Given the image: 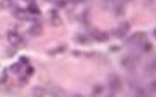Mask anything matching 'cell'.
Wrapping results in <instances>:
<instances>
[{"label": "cell", "instance_id": "1", "mask_svg": "<svg viewBox=\"0 0 156 97\" xmlns=\"http://www.w3.org/2000/svg\"><path fill=\"white\" fill-rule=\"evenodd\" d=\"M146 41V34L144 32H136L132 35L126 41V45L132 48L140 49L142 45Z\"/></svg>", "mask_w": 156, "mask_h": 97}, {"label": "cell", "instance_id": "2", "mask_svg": "<svg viewBox=\"0 0 156 97\" xmlns=\"http://www.w3.org/2000/svg\"><path fill=\"white\" fill-rule=\"evenodd\" d=\"M7 41L10 43V45L16 48V49H19V48H24L26 46V43H25V40L23 39V37L16 32L15 31H9L7 33Z\"/></svg>", "mask_w": 156, "mask_h": 97}, {"label": "cell", "instance_id": "3", "mask_svg": "<svg viewBox=\"0 0 156 97\" xmlns=\"http://www.w3.org/2000/svg\"><path fill=\"white\" fill-rule=\"evenodd\" d=\"M139 63V58L136 55H128L122 57L121 64L122 67L129 71H133L135 69V67L138 65Z\"/></svg>", "mask_w": 156, "mask_h": 97}, {"label": "cell", "instance_id": "4", "mask_svg": "<svg viewBox=\"0 0 156 97\" xmlns=\"http://www.w3.org/2000/svg\"><path fill=\"white\" fill-rule=\"evenodd\" d=\"M108 85L109 87L111 89V91L117 93L120 92L122 88V80L120 78L119 75H117L116 74H112L111 75H109L108 77Z\"/></svg>", "mask_w": 156, "mask_h": 97}, {"label": "cell", "instance_id": "5", "mask_svg": "<svg viewBox=\"0 0 156 97\" xmlns=\"http://www.w3.org/2000/svg\"><path fill=\"white\" fill-rule=\"evenodd\" d=\"M131 30V25L129 22H122L116 28L113 29L112 31V35L116 37V38H123Z\"/></svg>", "mask_w": 156, "mask_h": 97}, {"label": "cell", "instance_id": "6", "mask_svg": "<svg viewBox=\"0 0 156 97\" xmlns=\"http://www.w3.org/2000/svg\"><path fill=\"white\" fill-rule=\"evenodd\" d=\"M90 37H92L95 41L100 42V43L108 42L110 39V35L107 32L101 31L99 29H93L90 33Z\"/></svg>", "mask_w": 156, "mask_h": 97}, {"label": "cell", "instance_id": "7", "mask_svg": "<svg viewBox=\"0 0 156 97\" xmlns=\"http://www.w3.org/2000/svg\"><path fill=\"white\" fill-rule=\"evenodd\" d=\"M13 15L15 18H16L17 20L19 21H36L35 18L33 17H30L27 14V11H25L24 9L22 8H16L13 11Z\"/></svg>", "mask_w": 156, "mask_h": 97}, {"label": "cell", "instance_id": "8", "mask_svg": "<svg viewBox=\"0 0 156 97\" xmlns=\"http://www.w3.org/2000/svg\"><path fill=\"white\" fill-rule=\"evenodd\" d=\"M27 34L30 36L33 37H37L40 36L43 34V26L39 22L33 23L28 28H27Z\"/></svg>", "mask_w": 156, "mask_h": 97}, {"label": "cell", "instance_id": "9", "mask_svg": "<svg viewBox=\"0 0 156 97\" xmlns=\"http://www.w3.org/2000/svg\"><path fill=\"white\" fill-rule=\"evenodd\" d=\"M49 20L53 26H60L62 25V19L57 9H51L49 11Z\"/></svg>", "mask_w": 156, "mask_h": 97}, {"label": "cell", "instance_id": "10", "mask_svg": "<svg viewBox=\"0 0 156 97\" xmlns=\"http://www.w3.org/2000/svg\"><path fill=\"white\" fill-rule=\"evenodd\" d=\"M74 41H76L79 45H84L91 43L90 37L84 34H77L74 37Z\"/></svg>", "mask_w": 156, "mask_h": 97}, {"label": "cell", "instance_id": "11", "mask_svg": "<svg viewBox=\"0 0 156 97\" xmlns=\"http://www.w3.org/2000/svg\"><path fill=\"white\" fill-rule=\"evenodd\" d=\"M27 11L31 15H41V11H40L38 5H37V3L28 4V5L27 7Z\"/></svg>", "mask_w": 156, "mask_h": 97}, {"label": "cell", "instance_id": "12", "mask_svg": "<svg viewBox=\"0 0 156 97\" xmlns=\"http://www.w3.org/2000/svg\"><path fill=\"white\" fill-rule=\"evenodd\" d=\"M47 94V90L42 86H35L32 90V95L34 96H44Z\"/></svg>", "mask_w": 156, "mask_h": 97}, {"label": "cell", "instance_id": "13", "mask_svg": "<svg viewBox=\"0 0 156 97\" xmlns=\"http://www.w3.org/2000/svg\"><path fill=\"white\" fill-rule=\"evenodd\" d=\"M114 12L116 15H122L125 12V7L122 2H119L114 5Z\"/></svg>", "mask_w": 156, "mask_h": 97}, {"label": "cell", "instance_id": "14", "mask_svg": "<svg viewBox=\"0 0 156 97\" xmlns=\"http://www.w3.org/2000/svg\"><path fill=\"white\" fill-rule=\"evenodd\" d=\"M10 71L14 74V75H17L21 72L22 70V65L18 62V63H14L10 65L9 67Z\"/></svg>", "mask_w": 156, "mask_h": 97}, {"label": "cell", "instance_id": "15", "mask_svg": "<svg viewBox=\"0 0 156 97\" xmlns=\"http://www.w3.org/2000/svg\"><path fill=\"white\" fill-rule=\"evenodd\" d=\"M14 6V0H1L0 7L2 9H10Z\"/></svg>", "mask_w": 156, "mask_h": 97}, {"label": "cell", "instance_id": "16", "mask_svg": "<svg viewBox=\"0 0 156 97\" xmlns=\"http://www.w3.org/2000/svg\"><path fill=\"white\" fill-rule=\"evenodd\" d=\"M66 50H67V46H66V45H59V46H58L57 48L48 51V55H57V54L64 53Z\"/></svg>", "mask_w": 156, "mask_h": 97}, {"label": "cell", "instance_id": "17", "mask_svg": "<svg viewBox=\"0 0 156 97\" xmlns=\"http://www.w3.org/2000/svg\"><path fill=\"white\" fill-rule=\"evenodd\" d=\"M8 79V73L6 69H4L1 73H0V85H4L6 83Z\"/></svg>", "mask_w": 156, "mask_h": 97}, {"label": "cell", "instance_id": "18", "mask_svg": "<svg viewBox=\"0 0 156 97\" xmlns=\"http://www.w3.org/2000/svg\"><path fill=\"white\" fill-rule=\"evenodd\" d=\"M34 73H35V68L32 65H27L26 68H25V75L27 76H31V75H34Z\"/></svg>", "mask_w": 156, "mask_h": 97}, {"label": "cell", "instance_id": "19", "mask_svg": "<svg viewBox=\"0 0 156 97\" xmlns=\"http://www.w3.org/2000/svg\"><path fill=\"white\" fill-rule=\"evenodd\" d=\"M102 90H103V88H102L101 85H95L93 87V95H101V92H102Z\"/></svg>", "mask_w": 156, "mask_h": 97}, {"label": "cell", "instance_id": "20", "mask_svg": "<svg viewBox=\"0 0 156 97\" xmlns=\"http://www.w3.org/2000/svg\"><path fill=\"white\" fill-rule=\"evenodd\" d=\"M55 5H56L58 7L64 8V7L67 5V1H66V0H56V1H55Z\"/></svg>", "mask_w": 156, "mask_h": 97}, {"label": "cell", "instance_id": "21", "mask_svg": "<svg viewBox=\"0 0 156 97\" xmlns=\"http://www.w3.org/2000/svg\"><path fill=\"white\" fill-rule=\"evenodd\" d=\"M19 63H20L22 65H27L29 64V59H28L27 56L22 55V56L19 57Z\"/></svg>", "mask_w": 156, "mask_h": 97}, {"label": "cell", "instance_id": "22", "mask_svg": "<svg viewBox=\"0 0 156 97\" xmlns=\"http://www.w3.org/2000/svg\"><path fill=\"white\" fill-rule=\"evenodd\" d=\"M16 48H15V47H13V48H8L7 51H6V55H7L8 57L14 56V55H16Z\"/></svg>", "mask_w": 156, "mask_h": 97}, {"label": "cell", "instance_id": "23", "mask_svg": "<svg viewBox=\"0 0 156 97\" xmlns=\"http://www.w3.org/2000/svg\"><path fill=\"white\" fill-rule=\"evenodd\" d=\"M149 89L153 92V93H155L156 91V84L155 81H153L151 84H150V86H149Z\"/></svg>", "mask_w": 156, "mask_h": 97}, {"label": "cell", "instance_id": "24", "mask_svg": "<svg viewBox=\"0 0 156 97\" xmlns=\"http://www.w3.org/2000/svg\"><path fill=\"white\" fill-rule=\"evenodd\" d=\"M19 83H21L24 85H27V78H25V76H23V77H20L19 78Z\"/></svg>", "mask_w": 156, "mask_h": 97}, {"label": "cell", "instance_id": "25", "mask_svg": "<svg viewBox=\"0 0 156 97\" xmlns=\"http://www.w3.org/2000/svg\"><path fill=\"white\" fill-rule=\"evenodd\" d=\"M24 1H26V2L28 3V4H30V3H36L35 0H24Z\"/></svg>", "mask_w": 156, "mask_h": 97}, {"label": "cell", "instance_id": "26", "mask_svg": "<svg viewBox=\"0 0 156 97\" xmlns=\"http://www.w3.org/2000/svg\"><path fill=\"white\" fill-rule=\"evenodd\" d=\"M73 3H76V4H78V3H80V2H82L83 0H71Z\"/></svg>", "mask_w": 156, "mask_h": 97}, {"label": "cell", "instance_id": "27", "mask_svg": "<svg viewBox=\"0 0 156 97\" xmlns=\"http://www.w3.org/2000/svg\"><path fill=\"white\" fill-rule=\"evenodd\" d=\"M46 1H49V2H54V3H55L56 0H46Z\"/></svg>", "mask_w": 156, "mask_h": 97}, {"label": "cell", "instance_id": "28", "mask_svg": "<svg viewBox=\"0 0 156 97\" xmlns=\"http://www.w3.org/2000/svg\"><path fill=\"white\" fill-rule=\"evenodd\" d=\"M125 2H130V1H132V0H124Z\"/></svg>", "mask_w": 156, "mask_h": 97}]
</instances>
